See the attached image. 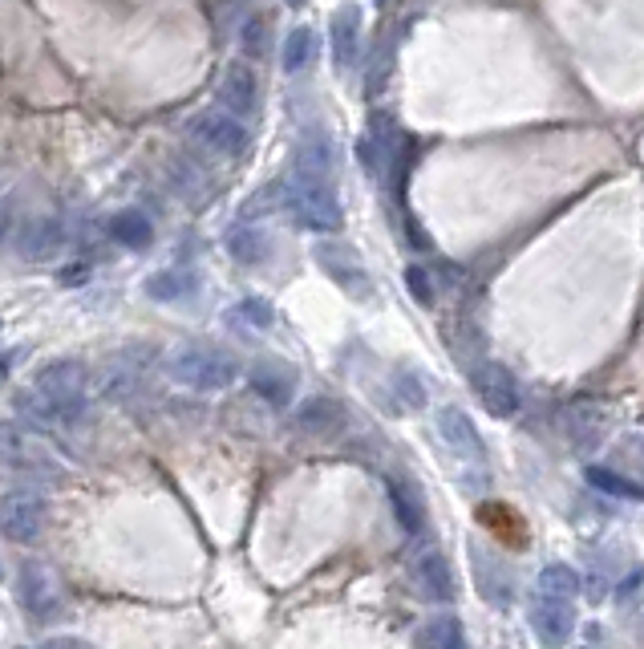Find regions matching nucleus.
Masks as SVG:
<instances>
[{
	"label": "nucleus",
	"mask_w": 644,
	"mask_h": 649,
	"mask_svg": "<svg viewBox=\"0 0 644 649\" xmlns=\"http://www.w3.org/2000/svg\"><path fill=\"white\" fill-rule=\"evenodd\" d=\"M89 374L82 361H49L33 374V386L16 398V410L21 419L37 426V431H49V426H73V422L86 414L89 402Z\"/></svg>",
	"instance_id": "f257e3e1"
},
{
	"label": "nucleus",
	"mask_w": 644,
	"mask_h": 649,
	"mask_svg": "<svg viewBox=\"0 0 644 649\" xmlns=\"http://www.w3.org/2000/svg\"><path fill=\"white\" fill-rule=\"evenodd\" d=\"M167 374L171 382L186 389H199V394H215V389L235 386L240 377V361L231 358L228 349L215 346H183L174 349L171 361H167Z\"/></svg>",
	"instance_id": "f03ea898"
},
{
	"label": "nucleus",
	"mask_w": 644,
	"mask_h": 649,
	"mask_svg": "<svg viewBox=\"0 0 644 649\" xmlns=\"http://www.w3.org/2000/svg\"><path fill=\"white\" fill-rule=\"evenodd\" d=\"M0 462L13 467V471H21V476H33V479L58 476L53 450L41 443V434L25 431L21 422H0Z\"/></svg>",
	"instance_id": "7ed1b4c3"
},
{
	"label": "nucleus",
	"mask_w": 644,
	"mask_h": 649,
	"mask_svg": "<svg viewBox=\"0 0 644 649\" xmlns=\"http://www.w3.org/2000/svg\"><path fill=\"white\" fill-rule=\"evenodd\" d=\"M288 207H292V216L301 219V228H308V231H341V224H344L337 191H332L329 183L296 179L292 191H288Z\"/></svg>",
	"instance_id": "20e7f679"
},
{
	"label": "nucleus",
	"mask_w": 644,
	"mask_h": 649,
	"mask_svg": "<svg viewBox=\"0 0 644 649\" xmlns=\"http://www.w3.org/2000/svg\"><path fill=\"white\" fill-rule=\"evenodd\" d=\"M49 504L37 491H4L0 495V536L13 544H33L45 532Z\"/></svg>",
	"instance_id": "39448f33"
},
{
	"label": "nucleus",
	"mask_w": 644,
	"mask_h": 649,
	"mask_svg": "<svg viewBox=\"0 0 644 649\" xmlns=\"http://www.w3.org/2000/svg\"><path fill=\"white\" fill-rule=\"evenodd\" d=\"M16 597H21L25 613L37 621H58L65 613V592H61L58 577L41 564H25L16 573Z\"/></svg>",
	"instance_id": "423d86ee"
},
{
	"label": "nucleus",
	"mask_w": 644,
	"mask_h": 649,
	"mask_svg": "<svg viewBox=\"0 0 644 649\" xmlns=\"http://www.w3.org/2000/svg\"><path fill=\"white\" fill-rule=\"evenodd\" d=\"M191 134L211 155H240L247 146L244 122H240V115H231V110H203V115H195L191 118Z\"/></svg>",
	"instance_id": "0eeeda50"
},
{
	"label": "nucleus",
	"mask_w": 644,
	"mask_h": 649,
	"mask_svg": "<svg viewBox=\"0 0 644 649\" xmlns=\"http://www.w3.org/2000/svg\"><path fill=\"white\" fill-rule=\"evenodd\" d=\"M474 389H478V398H483V406L495 419H511L519 410V382L499 361H483L474 370Z\"/></svg>",
	"instance_id": "6e6552de"
},
{
	"label": "nucleus",
	"mask_w": 644,
	"mask_h": 649,
	"mask_svg": "<svg viewBox=\"0 0 644 649\" xmlns=\"http://www.w3.org/2000/svg\"><path fill=\"white\" fill-rule=\"evenodd\" d=\"M247 386L256 389L264 402L288 406V402H292V394H296V374H292V370H288L280 358H264V361H256V365H252Z\"/></svg>",
	"instance_id": "1a4fd4ad"
},
{
	"label": "nucleus",
	"mask_w": 644,
	"mask_h": 649,
	"mask_svg": "<svg viewBox=\"0 0 644 649\" xmlns=\"http://www.w3.org/2000/svg\"><path fill=\"white\" fill-rule=\"evenodd\" d=\"M332 167H337V146H332L320 130H313V134L301 143V151H296V179H308V183H329Z\"/></svg>",
	"instance_id": "9d476101"
},
{
	"label": "nucleus",
	"mask_w": 644,
	"mask_h": 649,
	"mask_svg": "<svg viewBox=\"0 0 644 649\" xmlns=\"http://www.w3.org/2000/svg\"><path fill=\"white\" fill-rule=\"evenodd\" d=\"M471 564H474V585L487 597L490 605H507L511 601V577L507 568L495 561V552H487L483 544H471Z\"/></svg>",
	"instance_id": "9b49d317"
},
{
	"label": "nucleus",
	"mask_w": 644,
	"mask_h": 649,
	"mask_svg": "<svg viewBox=\"0 0 644 649\" xmlns=\"http://www.w3.org/2000/svg\"><path fill=\"white\" fill-rule=\"evenodd\" d=\"M438 434H442V443H450L454 450H462L466 459H487V447H483V438L474 431V422L466 419V410L459 406H446L442 414H438Z\"/></svg>",
	"instance_id": "f8f14e48"
},
{
	"label": "nucleus",
	"mask_w": 644,
	"mask_h": 649,
	"mask_svg": "<svg viewBox=\"0 0 644 649\" xmlns=\"http://www.w3.org/2000/svg\"><path fill=\"white\" fill-rule=\"evenodd\" d=\"M572 605H568V597H539L535 609H531V625H535V634L547 637V641H563V637L572 634Z\"/></svg>",
	"instance_id": "ddd939ff"
},
{
	"label": "nucleus",
	"mask_w": 644,
	"mask_h": 649,
	"mask_svg": "<svg viewBox=\"0 0 644 649\" xmlns=\"http://www.w3.org/2000/svg\"><path fill=\"white\" fill-rule=\"evenodd\" d=\"M256 73L247 70V65H231L228 73H223V82H219V101H223V110H231V115H252L256 110Z\"/></svg>",
	"instance_id": "4468645a"
},
{
	"label": "nucleus",
	"mask_w": 644,
	"mask_h": 649,
	"mask_svg": "<svg viewBox=\"0 0 644 649\" xmlns=\"http://www.w3.org/2000/svg\"><path fill=\"white\" fill-rule=\"evenodd\" d=\"M296 426L304 434H337L344 426V406L337 398H325V394H313L308 402H301L296 410Z\"/></svg>",
	"instance_id": "2eb2a0df"
},
{
	"label": "nucleus",
	"mask_w": 644,
	"mask_h": 649,
	"mask_svg": "<svg viewBox=\"0 0 644 649\" xmlns=\"http://www.w3.org/2000/svg\"><path fill=\"white\" fill-rule=\"evenodd\" d=\"M414 577L429 601H450L454 597V573H450L442 552H422L414 561Z\"/></svg>",
	"instance_id": "dca6fc26"
},
{
	"label": "nucleus",
	"mask_w": 644,
	"mask_h": 649,
	"mask_svg": "<svg viewBox=\"0 0 644 649\" xmlns=\"http://www.w3.org/2000/svg\"><path fill=\"white\" fill-rule=\"evenodd\" d=\"M332 61L337 65H353V58H357V37H361V9L357 4H344L341 13L332 16Z\"/></svg>",
	"instance_id": "f3484780"
},
{
	"label": "nucleus",
	"mask_w": 644,
	"mask_h": 649,
	"mask_svg": "<svg viewBox=\"0 0 644 649\" xmlns=\"http://www.w3.org/2000/svg\"><path fill=\"white\" fill-rule=\"evenodd\" d=\"M316 260H320V264H325V273H329L337 285H344L353 297H365V292H369V280H365V273L357 268V260L353 256H344V264H341V252H337V248L320 244L316 248Z\"/></svg>",
	"instance_id": "a211bd4d"
},
{
	"label": "nucleus",
	"mask_w": 644,
	"mask_h": 649,
	"mask_svg": "<svg viewBox=\"0 0 644 649\" xmlns=\"http://www.w3.org/2000/svg\"><path fill=\"white\" fill-rule=\"evenodd\" d=\"M199 289V280L195 273H186V268H167V273H155L146 280V297H155V301H186V297H195Z\"/></svg>",
	"instance_id": "6ab92c4d"
},
{
	"label": "nucleus",
	"mask_w": 644,
	"mask_h": 649,
	"mask_svg": "<svg viewBox=\"0 0 644 649\" xmlns=\"http://www.w3.org/2000/svg\"><path fill=\"white\" fill-rule=\"evenodd\" d=\"M389 500H393V512H398V524L405 532L414 536L422 532V524H426V504H422V495H417L414 483H389Z\"/></svg>",
	"instance_id": "aec40b11"
},
{
	"label": "nucleus",
	"mask_w": 644,
	"mask_h": 649,
	"mask_svg": "<svg viewBox=\"0 0 644 649\" xmlns=\"http://www.w3.org/2000/svg\"><path fill=\"white\" fill-rule=\"evenodd\" d=\"M110 236H114L122 248H150V240H155V228H150V219L143 216V212H118L114 219H110Z\"/></svg>",
	"instance_id": "412c9836"
},
{
	"label": "nucleus",
	"mask_w": 644,
	"mask_h": 649,
	"mask_svg": "<svg viewBox=\"0 0 644 649\" xmlns=\"http://www.w3.org/2000/svg\"><path fill=\"white\" fill-rule=\"evenodd\" d=\"M223 244H228V252H231L235 260H240V264H259V260L268 256V240H264V231H259V228H247V224H240V228H231Z\"/></svg>",
	"instance_id": "4be33fe9"
},
{
	"label": "nucleus",
	"mask_w": 644,
	"mask_h": 649,
	"mask_svg": "<svg viewBox=\"0 0 644 649\" xmlns=\"http://www.w3.org/2000/svg\"><path fill=\"white\" fill-rule=\"evenodd\" d=\"M58 240H61L58 219H37V224H29V231L21 236V252L29 260H41L58 248Z\"/></svg>",
	"instance_id": "5701e85b"
},
{
	"label": "nucleus",
	"mask_w": 644,
	"mask_h": 649,
	"mask_svg": "<svg viewBox=\"0 0 644 649\" xmlns=\"http://www.w3.org/2000/svg\"><path fill=\"white\" fill-rule=\"evenodd\" d=\"M539 592H547V597H575L580 592V573L572 564H547L539 573Z\"/></svg>",
	"instance_id": "b1692460"
},
{
	"label": "nucleus",
	"mask_w": 644,
	"mask_h": 649,
	"mask_svg": "<svg viewBox=\"0 0 644 649\" xmlns=\"http://www.w3.org/2000/svg\"><path fill=\"white\" fill-rule=\"evenodd\" d=\"M587 483L592 488L608 491V495H620V500H641L644 504V488L641 483H632V479L616 476V471H608V467H587Z\"/></svg>",
	"instance_id": "393cba45"
},
{
	"label": "nucleus",
	"mask_w": 644,
	"mask_h": 649,
	"mask_svg": "<svg viewBox=\"0 0 644 649\" xmlns=\"http://www.w3.org/2000/svg\"><path fill=\"white\" fill-rule=\"evenodd\" d=\"M316 53V37L313 29H292L284 41V70L288 73H301Z\"/></svg>",
	"instance_id": "a878e982"
},
{
	"label": "nucleus",
	"mask_w": 644,
	"mask_h": 649,
	"mask_svg": "<svg viewBox=\"0 0 644 649\" xmlns=\"http://www.w3.org/2000/svg\"><path fill=\"white\" fill-rule=\"evenodd\" d=\"M422 646H442V649H459L462 646V625L459 617H434L426 621V629L417 637Z\"/></svg>",
	"instance_id": "bb28decb"
},
{
	"label": "nucleus",
	"mask_w": 644,
	"mask_h": 649,
	"mask_svg": "<svg viewBox=\"0 0 644 649\" xmlns=\"http://www.w3.org/2000/svg\"><path fill=\"white\" fill-rule=\"evenodd\" d=\"M405 289H410V297H414L417 304H434V285H429V276L422 264H410V268H405Z\"/></svg>",
	"instance_id": "cd10ccee"
},
{
	"label": "nucleus",
	"mask_w": 644,
	"mask_h": 649,
	"mask_svg": "<svg viewBox=\"0 0 644 649\" xmlns=\"http://www.w3.org/2000/svg\"><path fill=\"white\" fill-rule=\"evenodd\" d=\"M398 389H401V402L405 406H422L426 402V389H422V382H417V374H410V370H398Z\"/></svg>",
	"instance_id": "c85d7f7f"
},
{
	"label": "nucleus",
	"mask_w": 644,
	"mask_h": 649,
	"mask_svg": "<svg viewBox=\"0 0 644 649\" xmlns=\"http://www.w3.org/2000/svg\"><path fill=\"white\" fill-rule=\"evenodd\" d=\"M240 313H244V317L256 321L259 329H268V325H272V309H268V304H264V301H256V297H247V301L240 304Z\"/></svg>",
	"instance_id": "c756f323"
},
{
	"label": "nucleus",
	"mask_w": 644,
	"mask_h": 649,
	"mask_svg": "<svg viewBox=\"0 0 644 649\" xmlns=\"http://www.w3.org/2000/svg\"><path fill=\"white\" fill-rule=\"evenodd\" d=\"M264 29H268V25H264V21H247V29H244V49L247 53H252V58H259V53H264Z\"/></svg>",
	"instance_id": "7c9ffc66"
},
{
	"label": "nucleus",
	"mask_w": 644,
	"mask_h": 649,
	"mask_svg": "<svg viewBox=\"0 0 644 649\" xmlns=\"http://www.w3.org/2000/svg\"><path fill=\"white\" fill-rule=\"evenodd\" d=\"M49 646H86V641H82V637H53Z\"/></svg>",
	"instance_id": "2f4dec72"
},
{
	"label": "nucleus",
	"mask_w": 644,
	"mask_h": 649,
	"mask_svg": "<svg viewBox=\"0 0 644 649\" xmlns=\"http://www.w3.org/2000/svg\"><path fill=\"white\" fill-rule=\"evenodd\" d=\"M288 4H296V9H301V4H304V0H288Z\"/></svg>",
	"instance_id": "473e14b6"
}]
</instances>
